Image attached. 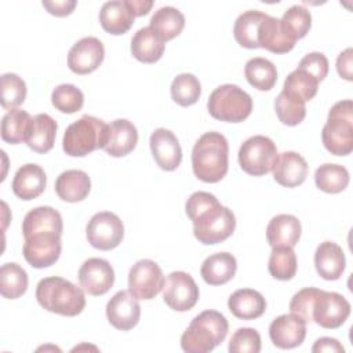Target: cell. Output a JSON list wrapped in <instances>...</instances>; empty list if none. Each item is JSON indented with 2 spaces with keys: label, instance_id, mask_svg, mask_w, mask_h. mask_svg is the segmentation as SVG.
<instances>
[{
  "label": "cell",
  "instance_id": "cell-11",
  "mask_svg": "<svg viewBox=\"0 0 353 353\" xmlns=\"http://www.w3.org/2000/svg\"><path fill=\"white\" fill-rule=\"evenodd\" d=\"M199 287L194 279L186 272H172L167 276L163 287L165 305L176 312L190 310L199 301Z\"/></svg>",
  "mask_w": 353,
  "mask_h": 353
},
{
  "label": "cell",
  "instance_id": "cell-19",
  "mask_svg": "<svg viewBox=\"0 0 353 353\" xmlns=\"http://www.w3.org/2000/svg\"><path fill=\"white\" fill-rule=\"evenodd\" d=\"M274 181L284 188H296L307 176V163L296 152H283L273 165Z\"/></svg>",
  "mask_w": 353,
  "mask_h": 353
},
{
  "label": "cell",
  "instance_id": "cell-16",
  "mask_svg": "<svg viewBox=\"0 0 353 353\" xmlns=\"http://www.w3.org/2000/svg\"><path fill=\"white\" fill-rule=\"evenodd\" d=\"M106 317L117 330L128 331L134 328L141 317L138 298H135L130 291L116 292L106 303Z\"/></svg>",
  "mask_w": 353,
  "mask_h": 353
},
{
  "label": "cell",
  "instance_id": "cell-46",
  "mask_svg": "<svg viewBox=\"0 0 353 353\" xmlns=\"http://www.w3.org/2000/svg\"><path fill=\"white\" fill-rule=\"evenodd\" d=\"M319 292H320V290L314 288V287H306V288H302L301 291H298L290 302L291 313L299 316L306 323H312L313 321L312 309H313V303H314V299L319 295Z\"/></svg>",
  "mask_w": 353,
  "mask_h": 353
},
{
  "label": "cell",
  "instance_id": "cell-39",
  "mask_svg": "<svg viewBox=\"0 0 353 353\" xmlns=\"http://www.w3.org/2000/svg\"><path fill=\"white\" fill-rule=\"evenodd\" d=\"M298 262L292 247H272L268 270L276 280L287 281L296 274Z\"/></svg>",
  "mask_w": 353,
  "mask_h": 353
},
{
  "label": "cell",
  "instance_id": "cell-2",
  "mask_svg": "<svg viewBox=\"0 0 353 353\" xmlns=\"http://www.w3.org/2000/svg\"><path fill=\"white\" fill-rule=\"evenodd\" d=\"M194 175L207 183H216L229 168V145L226 138L216 131L203 134L192 150Z\"/></svg>",
  "mask_w": 353,
  "mask_h": 353
},
{
  "label": "cell",
  "instance_id": "cell-22",
  "mask_svg": "<svg viewBox=\"0 0 353 353\" xmlns=\"http://www.w3.org/2000/svg\"><path fill=\"white\" fill-rule=\"evenodd\" d=\"M63 222L61 214L48 205H41L30 210L22 222L23 237H30L40 233L62 234Z\"/></svg>",
  "mask_w": 353,
  "mask_h": 353
},
{
  "label": "cell",
  "instance_id": "cell-17",
  "mask_svg": "<svg viewBox=\"0 0 353 353\" xmlns=\"http://www.w3.org/2000/svg\"><path fill=\"white\" fill-rule=\"evenodd\" d=\"M150 150L157 165L164 171H174L182 161V149L178 138L167 128H156L149 139Z\"/></svg>",
  "mask_w": 353,
  "mask_h": 353
},
{
  "label": "cell",
  "instance_id": "cell-31",
  "mask_svg": "<svg viewBox=\"0 0 353 353\" xmlns=\"http://www.w3.org/2000/svg\"><path fill=\"white\" fill-rule=\"evenodd\" d=\"M57 121L47 113L36 114L32 120L26 145L36 153H47L52 149L57 135Z\"/></svg>",
  "mask_w": 353,
  "mask_h": 353
},
{
  "label": "cell",
  "instance_id": "cell-6",
  "mask_svg": "<svg viewBox=\"0 0 353 353\" xmlns=\"http://www.w3.org/2000/svg\"><path fill=\"white\" fill-rule=\"evenodd\" d=\"M324 148L335 156H346L353 150V102L343 99L328 112L321 131Z\"/></svg>",
  "mask_w": 353,
  "mask_h": 353
},
{
  "label": "cell",
  "instance_id": "cell-30",
  "mask_svg": "<svg viewBox=\"0 0 353 353\" xmlns=\"http://www.w3.org/2000/svg\"><path fill=\"white\" fill-rule=\"evenodd\" d=\"M165 44L150 26L141 28L131 40L132 55L143 63H154L164 54Z\"/></svg>",
  "mask_w": 353,
  "mask_h": 353
},
{
  "label": "cell",
  "instance_id": "cell-27",
  "mask_svg": "<svg viewBox=\"0 0 353 353\" xmlns=\"http://www.w3.org/2000/svg\"><path fill=\"white\" fill-rule=\"evenodd\" d=\"M228 307L237 319L254 320L265 313L266 301L263 295L255 290L240 288L229 296Z\"/></svg>",
  "mask_w": 353,
  "mask_h": 353
},
{
  "label": "cell",
  "instance_id": "cell-38",
  "mask_svg": "<svg viewBox=\"0 0 353 353\" xmlns=\"http://www.w3.org/2000/svg\"><path fill=\"white\" fill-rule=\"evenodd\" d=\"M28 290V274L15 262L4 263L0 268V292L7 299H17Z\"/></svg>",
  "mask_w": 353,
  "mask_h": 353
},
{
  "label": "cell",
  "instance_id": "cell-45",
  "mask_svg": "<svg viewBox=\"0 0 353 353\" xmlns=\"http://www.w3.org/2000/svg\"><path fill=\"white\" fill-rule=\"evenodd\" d=\"M228 349L230 353H258L261 352V335L250 327L239 328L232 335Z\"/></svg>",
  "mask_w": 353,
  "mask_h": 353
},
{
  "label": "cell",
  "instance_id": "cell-42",
  "mask_svg": "<svg viewBox=\"0 0 353 353\" xmlns=\"http://www.w3.org/2000/svg\"><path fill=\"white\" fill-rule=\"evenodd\" d=\"M51 102L59 112L72 114L83 108L84 95L81 90L73 84H59L51 94Z\"/></svg>",
  "mask_w": 353,
  "mask_h": 353
},
{
  "label": "cell",
  "instance_id": "cell-50",
  "mask_svg": "<svg viewBox=\"0 0 353 353\" xmlns=\"http://www.w3.org/2000/svg\"><path fill=\"white\" fill-rule=\"evenodd\" d=\"M313 353H320V352H328V353H343L345 349L343 346L339 343L338 339L335 338H330V336H323L319 338L313 347H312Z\"/></svg>",
  "mask_w": 353,
  "mask_h": 353
},
{
  "label": "cell",
  "instance_id": "cell-21",
  "mask_svg": "<svg viewBox=\"0 0 353 353\" xmlns=\"http://www.w3.org/2000/svg\"><path fill=\"white\" fill-rule=\"evenodd\" d=\"M135 12L130 0L106 1L99 11V22L105 32L110 34H124L134 23Z\"/></svg>",
  "mask_w": 353,
  "mask_h": 353
},
{
  "label": "cell",
  "instance_id": "cell-28",
  "mask_svg": "<svg viewBox=\"0 0 353 353\" xmlns=\"http://www.w3.org/2000/svg\"><path fill=\"white\" fill-rule=\"evenodd\" d=\"M236 270L237 262L232 254L216 252L204 259L200 274L207 284L222 285L234 277Z\"/></svg>",
  "mask_w": 353,
  "mask_h": 353
},
{
  "label": "cell",
  "instance_id": "cell-26",
  "mask_svg": "<svg viewBox=\"0 0 353 353\" xmlns=\"http://www.w3.org/2000/svg\"><path fill=\"white\" fill-rule=\"evenodd\" d=\"M314 266L324 280H338L346 266L342 248L334 241H323L314 254Z\"/></svg>",
  "mask_w": 353,
  "mask_h": 353
},
{
  "label": "cell",
  "instance_id": "cell-44",
  "mask_svg": "<svg viewBox=\"0 0 353 353\" xmlns=\"http://www.w3.org/2000/svg\"><path fill=\"white\" fill-rule=\"evenodd\" d=\"M317 88L319 81L310 73L298 68L285 77L283 87V90L299 95L305 102L314 98V95L317 94Z\"/></svg>",
  "mask_w": 353,
  "mask_h": 353
},
{
  "label": "cell",
  "instance_id": "cell-24",
  "mask_svg": "<svg viewBox=\"0 0 353 353\" xmlns=\"http://www.w3.org/2000/svg\"><path fill=\"white\" fill-rule=\"evenodd\" d=\"M299 219L291 214H279L266 228V240L270 247H295L301 237Z\"/></svg>",
  "mask_w": 353,
  "mask_h": 353
},
{
  "label": "cell",
  "instance_id": "cell-40",
  "mask_svg": "<svg viewBox=\"0 0 353 353\" xmlns=\"http://www.w3.org/2000/svg\"><path fill=\"white\" fill-rule=\"evenodd\" d=\"M201 95V84L192 73H181L171 83V98L179 106L194 105Z\"/></svg>",
  "mask_w": 353,
  "mask_h": 353
},
{
  "label": "cell",
  "instance_id": "cell-8",
  "mask_svg": "<svg viewBox=\"0 0 353 353\" xmlns=\"http://www.w3.org/2000/svg\"><path fill=\"white\" fill-rule=\"evenodd\" d=\"M279 153L276 143L265 135L245 139L239 149V164L250 175L261 176L273 170Z\"/></svg>",
  "mask_w": 353,
  "mask_h": 353
},
{
  "label": "cell",
  "instance_id": "cell-12",
  "mask_svg": "<svg viewBox=\"0 0 353 353\" xmlns=\"http://www.w3.org/2000/svg\"><path fill=\"white\" fill-rule=\"evenodd\" d=\"M349 314L350 303L343 295L320 290L312 309V319L317 325L328 330L339 328Z\"/></svg>",
  "mask_w": 353,
  "mask_h": 353
},
{
  "label": "cell",
  "instance_id": "cell-51",
  "mask_svg": "<svg viewBox=\"0 0 353 353\" xmlns=\"http://www.w3.org/2000/svg\"><path fill=\"white\" fill-rule=\"evenodd\" d=\"M130 4L135 12V17L146 15L150 11V8L153 7L152 0H130Z\"/></svg>",
  "mask_w": 353,
  "mask_h": 353
},
{
  "label": "cell",
  "instance_id": "cell-18",
  "mask_svg": "<svg viewBox=\"0 0 353 353\" xmlns=\"http://www.w3.org/2000/svg\"><path fill=\"white\" fill-rule=\"evenodd\" d=\"M269 336L274 346L280 349H294L306 336V321L290 313L276 317L269 325Z\"/></svg>",
  "mask_w": 353,
  "mask_h": 353
},
{
  "label": "cell",
  "instance_id": "cell-33",
  "mask_svg": "<svg viewBox=\"0 0 353 353\" xmlns=\"http://www.w3.org/2000/svg\"><path fill=\"white\" fill-rule=\"evenodd\" d=\"M33 117L22 109H11L1 119V139L7 143L25 142L30 130Z\"/></svg>",
  "mask_w": 353,
  "mask_h": 353
},
{
  "label": "cell",
  "instance_id": "cell-4",
  "mask_svg": "<svg viewBox=\"0 0 353 353\" xmlns=\"http://www.w3.org/2000/svg\"><path fill=\"white\" fill-rule=\"evenodd\" d=\"M229 331L226 317L216 310L197 314L181 336V347L188 353H207L223 342Z\"/></svg>",
  "mask_w": 353,
  "mask_h": 353
},
{
  "label": "cell",
  "instance_id": "cell-48",
  "mask_svg": "<svg viewBox=\"0 0 353 353\" xmlns=\"http://www.w3.org/2000/svg\"><path fill=\"white\" fill-rule=\"evenodd\" d=\"M43 7L55 17H66L69 14H72V11L76 7V0H55V1H48V0H43Z\"/></svg>",
  "mask_w": 353,
  "mask_h": 353
},
{
  "label": "cell",
  "instance_id": "cell-41",
  "mask_svg": "<svg viewBox=\"0 0 353 353\" xmlns=\"http://www.w3.org/2000/svg\"><path fill=\"white\" fill-rule=\"evenodd\" d=\"M280 22L285 33L296 41L307 34L312 26V15L307 8L296 4L284 11Z\"/></svg>",
  "mask_w": 353,
  "mask_h": 353
},
{
  "label": "cell",
  "instance_id": "cell-5",
  "mask_svg": "<svg viewBox=\"0 0 353 353\" xmlns=\"http://www.w3.org/2000/svg\"><path fill=\"white\" fill-rule=\"evenodd\" d=\"M108 134L109 124L98 117L83 114L66 128L62 148L69 156L83 157L97 149H103L108 142Z\"/></svg>",
  "mask_w": 353,
  "mask_h": 353
},
{
  "label": "cell",
  "instance_id": "cell-34",
  "mask_svg": "<svg viewBox=\"0 0 353 353\" xmlns=\"http://www.w3.org/2000/svg\"><path fill=\"white\" fill-rule=\"evenodd\" d=\"M247 81L259 91H269L277 81V69L274 63L266 58H251L244 68Z\"/></svg>",
  "mask_w": 353,
  "mask_h": 353
},
{
  "label": "cell",
  "instance_id": "cell-47",
  "mask_svg": "<svg viewBox=\"0 0 353 353\" xmlns=\"http://www.w3.org/2000/svg\"><path fill=\"white\" fill-rule=\"evenodd\" d=\"M298 69L310 73L320 83L328 74V59L323 52H309L301 59Z\"/></svg>",
  "mask_w": 353,
  "mask_h": 353
},
{
  "label": "cell",
  "instance_id": "cell-29",
  "mask_svg": "<svg viewBox=\"0 0 353 353\" xmlns=\"http://www.w3.org/2000/svg\"><path fill=\"white\" fill-rule=\"evenodd\" d=\"M91 190V179L81 170H66L55 181V192L59 199L68 203L84 200Z\"/></svg>",
  "mask_w": 353,
  "mask_h": 353
},
{
  "label": "cell",
  "instance_id": "cell-32",
  "mask_svg": "<svg viewBox=\"0 0 353 353\" xmlns=\"http://www.w3.org/2000/svg\"><path fill=\"white\" fill-rule=\"evenodd\" d=\"M149 26L163 41H168L182 32L185 28V17L178 8L165 6L154 11Z\"/></svg>",
  "mask_w": 353,
  "mask_h": 353
},
{
  "label": "cell",
  "instance_id": "cell-35",
  "mask_svg": "<svg viewBox=\"0 0 353 353\" xmlns=\"http://www.w3.org/2000/svg\"><path fill=\"white\" fill-rule=\"evenodd\" d=\"M265 17V12L248 10L240 14L233 26L234 40L244 48H258V29Z\"/></svg>",
  "mask_w": 353,
  "mask_h": 353
},
{
  "label": "cell",
  "instance_id": "cell-1",
  "mask_svg": "<svg viewBox=\"0 0 353 353\" xmlns=\"http://www.w3.org/2000/svg\"><path fill=\"white\" fill-rule=\"evenodd\" d=\"M186 215L193 222L194 237L205 245L229 239L236 229V216L208 192H194L186 200Z\"/></svg>",
  "mask_w": 353,
  "mask_h": 353
},
{
  "label": "cell",
  "instance_id": "cell-9",
  "mask_svg": "<svg viewBox=\"0 0 353 353\" xmlns=\"http://www.w3.org/2000/svg\"><path fill=\"white\" fill-rule=\"evenodd\" d=\"M88 243L101 251L116 248L124 237L121 219L110 211H101L91 216L85 228Z\"/></svg>",
  "mask_w": 353,
  "mask_h": 353
},
{
  "label": "cell",
  "instance_id": "cell-14",
  "mask_svg": "<svg viewBox=\"0 0 353 353\" xmlns=\"http://www.w3.org/2000/svg\"><path fill=\"white\" fill-rule=\"evenodd\" d=\"M80 287L88 295H103L114 283V270L112 265L102 258H88L79 269Z\"/></svg>",
  "mask_w": 353,
  "mask_h": 353
},
{
  "label": "cell",
  "instance_id": "cell-43",
  "mask_svg": "<svg viewBox=\"0 0 353 353\" xmlns=\"http://www.w3.org/2000/svg\"><path fill=\"white\" fill-rule=\"evenodd\" d=\"M1 106L4 109H15L22 105L26 98V84L15 73L1 74Z\"/></svg>",
  "mask_w": 353,
  "mask_h": 353
},
{
  "label": "cell",
  "instance_id": "cell-13",
  "mask_svg": "<svg viewBox=\"0 0 353 353\" xmlns=\"http://www.w3.org/2000/svg\"><path fill=\"white\" fill-rule=\"evenodd\" d=\"M61 250V234L40 233L25 239L22 252L23 258L32 268L43 269L58 261Z\"/></svg>",
  "mask_w": 353,
  "mask_h": 353
},
{
  "label": "cell",
  "instance_id": "cell-20",
  "mask_svg": "<svg viewBox=\"0 0 353 353\" xmlns=\"http://www.w3.org/2000/svg\"><path fill=\"white\" fill-rule=\"evenodd\" d=\"M46 183L47 176L44 170L37 164L29 163L17 170L11 188L18 199L29 201L44 192Z\"/></svg>",
  "mask_w": 353,
  "mask_h": 353
},
{
  "label": "cell",
  "instance_id": "cell-36",
  "mask_svg": "<svg viewBox=\"0 0 353 353\" xmlns=\"http://www.w3.org/2000/svg\"><path fill=\"white\" fill-rule=\"evenodd\" d=\"M274 109L279 120L285 125H298L306 116L305 101L287 90H281L274 101Z\"/></svg>",
  "mask_w": 353,
  "mask_h": 353
},
{
  "label": "cell",
  "instance_id": "cell-37",
  "mask_svg": "<svg viewBox=\"0 0 353 353\" xmlns=\"http://www.w3.org/2000/svg\"><path fill=\"white\" fill-rule=\"evenodd\" d=\"M316 186L325 193H341L349 185V171L339 164H321L314 172Z\"/></svg>",
  "mask_w": 353,
  "mask_h": 353
},
{
  "label": "cell",
  "instance_id": "cell-15",
  "mask_svg": "<svg viewBox=\"0 0 353 353\" xmlns=\"http://www.w3.org/2000/svg\"><path fill=\"white\" fill-rule=\"evenodd\" d=\"M105 47L97 37L88 36L76 41L68 54V66L76 74H88L99 68Z\"/></svg>",
  "mask_w": 353,
  "mask_h": 353
},
{
  "label": "cell",
  "instance_id": "cell-49",
  "mask_svg": "<svg viewBox=\"0 0 353 353\" xmlns=\"http://www.w3.org/2000/svg\"><path fill=\"white\" fill-rule=\"evenodd\" d=\"M352 58H353V50L349 47L346 48L345 51H342L338 58H336V70H338V74L347 80V81H352L353 80V74H352V66H353V62H352Z\"/></svg>",
  "mask_w": 353,
  "mask_h": 353
},
{
  "label": "cell",
  "instance_id": "cell-23",
  "mask_svg": "<svg viewBox=\"0 0 353 353\" xmlns=\"http://www.w3.org/2000/svg\"><path fill=\"white\" fill-rule=\"evenodd\" d=\"M138 142L135 125L125 119H116L109 124L108 142L103 150L112 157H123L131 153Z\"/></svg>",
  "mask_w": 353,
  "mask_h": 353
},
{
  "label": "cell",
  "instance_id": "cell-7",
  "mask_svg": "<svg viewBox=\"0 0 353 353\" xmlns=\"http://www.w3.org/2000/svg\"><path fill=\"white\" fill-rule=\"evenodd\" d=\"M207 109L216 120L240 123L251 114L252 98L236 84H223L210 94Z\"/></svg>",
  "mask_w": 353,
  "mask_h": 353
},
{
  "label": "cell",
  "instance_id": "cell-10",
  "mask_svg": "<svg viewBox=\"0 0 353 353\" xmlns=\"http://www.w3.org/2000/svg\"><path fill=\"white\" fill-rule=\"evenodd\" d=\"M161 268L152 259H141L128 273V291L138 299H153L164 287Z\"/></svg>",
  "mask_w": 353,
  "mask_h": 353
},
{
  "label": "cell",
  "instance_id": "cell-3",
  "mask_svg": "<svg viewBox=\"0 0 353 353\" xmlns=\"http://www.w3.org/2000/svg\"><path fill=\"white\" fill-rule=\"evenodd\" d=\"M36 299L51 313L73 317L85 307L84 290L58 276L44 277L36 287Z\"/></svg>",
  "mask_w": 353,
  "mask_h": 353
},
{
  "label": "cell",
  "instance_id": "cell-25",
  "mask_svg": "<svg viewBox=\"0 0 353 353\" xmlns=\"http://www.w3.org/2000/svg\"><path fill=\"white\" fill-rule=\"evenodd\" d=\"M295 40L290 37L276 17L265 14L258 29V47L274 54H285L295 46Z\"/></svg>",
  "mask_w": 353,
  "mask_h": 353
}]
</instances>
